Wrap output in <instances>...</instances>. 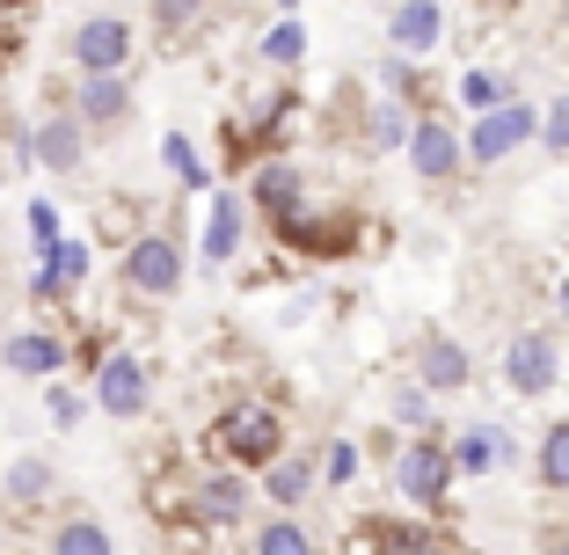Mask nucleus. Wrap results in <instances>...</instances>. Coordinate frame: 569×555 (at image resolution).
Segmentation results:
<instances>
[{
  "instance_id": "obj_6",
  "label": "nucleus",
  "mask_w": 569,
  "mask_h": 555,
  "mask_svg": "<svg viewBox=\"0 0 569 555\" xmlns=\"http://www.w3.org/2000/svg\"><path fill=\"white\" fill-rule=\"evenodd\" d=\"M190 512H198L204 526H241V519H249V475H241V468L204 475L198 497H190Z\"/></svg>"
},
{
  "instance_id": "obj_28",
  "label": "nucleus",
  "mask_w": 569,
  "mask_h": 555,
  "mask_svg": "<svg viewBox=\"0 0 569 555\" xmlns=\"http://www.w3.org/2000/svg\"><path fill=\"white\" fill-rule=\"evenodd\" d=\"M460 96H468L475 110H482V118H489V110H503V88L489 81V73H468V81H460Z\"/></svg>"
},
{
  "instance_id": "obj_27",
  "label": "nucleus",
  "mask_w": 569,
  "mask_h": 555,
  "mask_svg": "<svg viewBox=\"0 0 569 555\" xmlns=\"http://www.w3.org/2000/svg\"><path fill=\"white\" fill-rule=\"evenodd\" d=\"M51 489V468L44 460H22V468H8V497H44Z\"/></svg>"
},
{
  "instance_id": "obj_9",
  "label": "nucleus",
  "mask_w": 569,
  "mask_h": 555,
  "mask_svg": "<svg viewBox=\"0 0 569 555\" xmlns=\"http://www.w3.org/2000/svg\"><path fill=\"white\" fill-rule=\"evenodd\" d=\"M124 110H132V88H124L118 73H96V81L73 88V118L81 125H118Z\"/></svg>"
},
{
  "instance_id": "obj_24",
  "label": "nucleus",
  "mask_w": 569,
  "mask_h": 555,
  "mask_svg": "<svg viewBox=\"0 0 569 555\" xmlns=\"http://www.w3.org/2000/svg\"><path fill=\"white\" fill-rule=\"evenodd\" d=\"M300 51H307V30H300V22H278V30L263 37V59H278V67H292Z\"/></svg>"
},
{
  "instance_id": "obj_3",
  "label": "nucleus",
  "mask_w": 569,
  "mask_h": 555,
  "mask_svg": "<svg viewBox=\"0 0 569 555\" xmlns=\"http://www.w3.org/2000/svg\"><path fill=\"white\" fill-rule=\"evenodd\" d=\"M73 67H81V81H96V73H124L132 67V22L118 16H96L73 30Z\"/></svg>"
},
{
  "instance_id": "obj_13",
  "label": "nucleus",
  "mask_w": 569,
  "mask_h": 555,
  "mask_svg": "<svg viewBox=\"0 0 569 555\" xmlns=\"http://www.w3.org/2000/svg\"><path fill=\"white\" fill-rule=\"evenodd\" d=\"M249 198L263 205L270 219H284V227H292V212H300V169H292V161H270V169H256Z\"/></svg>"
},
{
  "instance_id": "obj_4",
  "label": "nucleus",
  "mask_w": 569,
  "mask_h": 555,
  "mask_svg": "<svg viewBox=\"0 0 569 555\" xmlns=\"http://www.w3.org/2000/svg\"><path fill=\"white\" fill-rule=\"evenodd\" d=\"M452 468H460V460L446 454V446H402V460H395V489H402L409 505H438V497H446V483H452Z\"/></svg>"
},
{
  "instance_id": "obj_26",
  "label": "nucleus",
  "mask_w": 569,
  "mask_h": 555,
  "mask_svg": "<svg viewBox=\"0 0 569 555\" xmlns=\"http://www.w3.org/2000/svg\"><path fill=\"white\" fill-rule=\"evenodd\" d=\"M497 446H503L497 432H468V438H460V454H452V460H460V468H497Z\"/></svg>"
},
{
  "instance_id": "obj_7",
  "label": "nucleus",
  "mask_w": 569,
  "mask_h": 555,
  "mask_svg": "<svg viewBox=\"0 0 569 555\" xmlns=\"http://www.w3.org/2000/svg\"><path fill=\"white\" fill-rule=\"evenodd\" d=\"M96 403L110 409V417H139V409H147V366L118 351L110 366L96 373Z\"/></svg>"
},
{
  "instance_id": "obj_29",
  "label": "nucleus",
  "mask_w": 569,
  "mask_h": 555,
  "mask_svg": "<svg viewBox=\"0 0 569 555\" xmlns=\"http://www.w3.org/2000/svg\"><path fill=\"white\" fill-rule=\"evenodd\" d=\"M540 139H548V153H569V96L548 110V125H540Z\"/></svg>"
},
{
  "instance_id": "obj_10",
  "label": "nucleus",
  "mask_w": 569,
  "mask_h": 555,
  "mask_svg": "<svg viewBox=\"0 0 569 555\" xmlns=\"http://www.w3.org/2000/svg\"><path fill=\"white\" fill-rule=\"evenodd\" d=\"M351 555H446L423 526H402V519H380V526H366V534L351 541Z\"/></svg>"
},
{
  "instance_id": "obj_12",
  "label": "nucleus",
  "mask_w": 569,
  "mask_h": 555,
  "mask_svg": "<svg viewBox=\"0 0 569 555\" xmlns=\"http://www.w3.org/2000/svg\"><path fill=\"white\" fill-rule=\"evenodd\" d=\"M409 161H417V176H431V184H438V176L460 169V139H452L438 118H423L417 132H409Z\"/></svg>"
},
{
  "instance_id": "obj_32",
  "label": "nucleus",
  "mask_w": 569,
  "mask_h": 555,
  "mask_svg": "<svg viewBox=\"0 0 569 555\" xmlns=\"http://www.w3.org/2000/svg\"><path fill=\"white\" fill-rule=\"evenodd\" d=\"M153 8H161V22H168V30H176V22H183V16H198L204 0H153Z\"/></svg>"
},
{
  "instance_id": "obj_22",
  "label": "nucleus",
  "mask_w": 569,
  "mask_h": 555,
  "mask_svg": "<svg viewBox=\"0 0 569 555\" xmlns=\"http://www.w3.org/2000/svg\"><path fill=\"white\" fill-rule=\"evenodd\" d=\"M307 483H315V468H307V460H278V468H270V497H278V505H300Z\"/></svg>"
},
{
  "instance_id": "obj_31",
  "label": "nucleus",
  "mask_w": 569,
  "mask_h": 555,
  "mask_svg": "<svg viewBox=\"0 0 569 555\" xmlns=\"http://www.w3.org/2000/svg\"><path fill=\"white\" fill-rule=\"evenodd\" d=\"M351 468H358V454L336 438V446H329V483H351Z\"/></svg>"
},
{
  "instance_id": "obj_20",
  "label": "nucleus",
  "mask_w": 569,
  "mask_h": 555,
  "mask_svg": "<svg viewBox=\"0 0 569 555\" xmlns=\"http://www.w3.org/2000/svg\"><path fill=\"white\" fill-rule=\"evenodd\" d=\"M234 241H241V205L219 198L212 205V235H204V256H212V264H227V256H234Z\"/></svg>"
},
{
  "instance_id": "obj_33",
  "label": "nucleus",
  "mask_w": 569,
  "mask_h": 555,
  "mask_svg": "<svg viewBox=\"0 0 569 555\" xmlns=\"http://www.w3.org/2000/svg\"><path fill=\"white\" fill-rule=\"evenodd\" d=\"M540 548H548V555H569V534H562V526H548V541H540Z\"/></svg>"
},
{
  "instance_id": "obj_15",
  "label": "nucleus",
  "mask_w": 569,
  "mask_h": 555,
  "mask_svg": "<svg viewBox=\"0 0 569 555\" xmlns=\"http://www.w3.org/2000/svg\"><path fill=\"white\" fill-rule=\"evenodd\" d=\"M423 387H468V351L452 337H423Z\"/></svg>"
},
{
  "instance_id": "obj_19",
  "label": "nucleus",
  "mask_w": 569,
  "mask_h": 555,
  "mask_svg": "<svg viewBox=\"0 0 569 555\" xmlns=\"http://www.w3.org/2000/svg\"><path fill=\"white\" fill-rule=\"evenodd\" d=\"M256 555H315V534L300 519H263L256 526Z\"/></svg>"
},
{
  "instance_id": "obj_1",
  "label": "nucleus",
  "mask_w": 569,
  "mask_h": 555,
  "mask_svg": "<svg viewBox=\"0 0 569 555\" xmlns=\"http://www.w3.org/2000/svg\"><path fill=\"white\" fill-rule=\"evenodd\" d=\"M212 454L227 460V468H278V454H284V424H278V409H263V403H241V409H227V417L212 424Z\"/></svg>"
},
{
  "instance_id": "obj_2",
  "label": "nucleus",
  "mask_w": 569,
  "mask_h": 555,
  "mask_svg": "<svg viewBox=\"0 0 569 555\" xmlns=\"http://www.w3.org/2000/svg\"><path fill=\"white\" fill-rule=\"evenodd\" d=\"M124 286L147 293V300H168V293L183 286V249L168 235H139L124 241Z\"/></svg>"
},
{
  "instance_id": "obj_16",
  "label": "nucleus",
  "mask_w": 569,
  "mask_h": 555,
  "mask_svg": "<svg viewBox=\"0 0 569 555\" xmlns=\"http://www.w3.org/2000/svg\"><path fill=\"white\" fill-rule=\"evenodd\" d=\"M8 366H16V373H59V366H67V344L44 337V329H22V337L8 344Z\"/></svg>"
},
{
  "instance_id": "obj_5",
  "label": "nucleus",
  "mask_w": 569,
  "mask_h": 555,
  "mask_svg": "<svg viewBox=\"0 0 569 555\" xmlns=\"http://www.w3.org/2000/svg\"><path fill=\"white\" fill-rule=\"evenodd\" d=\"M503 380L519 387V395H548L555 387V337L548 329H526V337L503 351Z\"/></svg>"
},
{
  "instance_id": "obj_35",
  "label": "nucleus",
  "mask_w": 569,
  "mask_h": 555,
  "mask_svg": "<svg viewBox=\"0 0 569 555\" xmlns=\"http://www.w3.org/2000/svg\"><path fill=\"white\" fill-rule=\"evenodd\" d=\"M489 8H511V0H489Z\"/></svg>"
},
{
  "instance_id": "obj_14",
  "label": "nucleus",
  "mask_w": 569,
  "mask_h": 555,
  "mask_svg": "<svg viewBox=\"0 0 569 555\" xmlns=\"http://www.w3.org/2000/svg\"><path fill=\"white\" fill-rule=\"evenodd\" d=\"M387 37H395L402 51H431L438 44V0H402L395 22H387Z\"/></svg>"
},
{
  "instance_id": "obj_17",
  "label": "nucleus",
  "mask_w": 569,
  "mask_h": 555,
  "mask_svg": "<svg viewBox=\"0 0 569 555\" xmlns=\"http://www.w3.org/2000/svg\"><path fill=\"white\" fill-rule=\"evenodd\" d=\"M88 278V241H59V249H44V278H37V293H67Z\"/></svg>"
},
{
  "instance_id": "obj_25",
  "label": "nucleus",
  "mask_w": 569,
  "mask_h": 555,
  "mask_svg": "<svg viewBox=\"0 0 569 555\" xmlns=\"http://www.w3.org/2000/svg\"><path fill=\"white\" fill-rule=\"evenodd\" d=\"M22 22H30V8L22 0H0V67L22 51Z\"/></svg>"
},
{
  "instance_id": "obj_8",
  "label": "nucleus",
  "mask_w": 569,
  "mask_h": 555,
  "mask_svg": "<svg viewBox=\"0 0 569 555\" xmlns=\"http://www.w3.org/2000/svg\"><path fill=\"white\" fill-rule=\"evenodd\" d=\"M526 132H533V110H526V102H511V110H489V118L475 125L468 153H475V161H503V153L519 147Z\"/></svg>"
},
{
  "instance_id": "obj_34",
  "label": "nucleus",
  "mask_w": 569,
  "mask_h": 555,
  "mask_svg": "<svg viewBox=\"0 0 569 555\" xmlns=\"http://www.w3.org/2000/svg\"><path fill=\"white\" fill-rule=\"evenodd\" d=\"M562 315H569V278H562Z\"/></svg>"
},
{
  "instance_id": "obj_18",
  "label": "nucleus",
  "mask_w": 569,
  "mask_h": 555,
  "mask_svg": "<svg viewBox=\"0 0 569 555\" xmlns=\"http://www.w3.org/2000/svg\"><path fill=\"white\" fill-rule=\"evenodd\" d=\"M51 555H118V548H110L102 519H88V512H81V519H67L59 534H51Z\"/></svg>"
},
{
  "instance_id": "obj_21",
  "label": "nucleus",
  "mask_w": 569,
  "mask_h": 555,
  "mask_svg": "<svg viewBox=\"0 0 569 555\" xmlns=\"http://www.w3.org/2000/svg\"><path fill=\"white\" fill-rule=\"evenodd\" d=\"M540 483L569 489V424H548V438H540Z\"/></svg>"
},
{
  "instance_id": "obj_23",
  "label": "nucleus",
  "mask_w": 569,
  "mask_h": 555,
  "mask_svg": "<svg viewBox=\"0 0 569 555\" xmlns=\"http://www.w3.org/2000/svg\"><path fill=\"white\" fill-rule=\"evenodd\" d=\"M161 153H168V169L183 176V184H204V161H198V147H190L183 132H168V139H161Z\"/></svg>"
},
{
  "instance_id": "obj_11",
  "label": "nucleus",
  "mask_w": 569,
  "mask_h": 555,
  "mask_svg": "<svg viewBox=\"0 0 569 555\" xmlns=\"http://www.w3.org/2000/svg\"><path fill=\"white\" fill-rule=\"evenodd\" d=\"M30 147H37V161H44V169H59V176H67V169H81V118L51 110V118L37 125V139H30Z\"/></svg>"
},
{
  "instance_id": "obj_30",
  "label": "nucleus",
  "mask_w": 569,
  "mask_h": 555,
  "mask_svg": "<svg viewBox=\"0 0 569 555\" xmlns=\"http://www.w3.org/2000/svg\"><path fill=\"white\" fill-rule=\"evenodd\" d=\"M30 235L44 241V249H59V205H44V198L30 205Z\"/></svg>"
}]
</instances>
